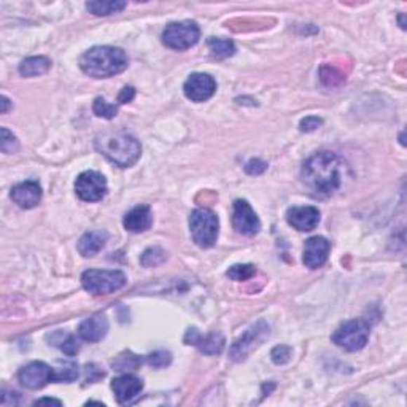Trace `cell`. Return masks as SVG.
Instances as JSON below:
<instances>
[{
    "mask_svg": "<svg viewBox=\"0 0 407 407\" xmlns=\"http://www.w3.org/2000/svg\"><path fill=\"white\" fill-rule=\"evenodd\" d=\"M166 261V251L159 247H152L143 251L140 262L145 267H154Z\"/></svg>",
    "mask_w": 407,
    "mask_h": 407,
    "instance_id": "cell-28",
    "label": "cell"
},
{
    "mask_svg": "<svg viewBox=\"0 0 407 407\" xmlns=\"http://www.w3.org/2000/svg\"><path fill=\"white\" fill-rule=\"evenodd\" d=\"M79 364L72 360H59L55 368V380L53 382H74L79 379Z\"/></svg>",
    "mask_w": 407,
    "mask_h": 407,
    "instance_id": "cell-25",
    "label": "cell"
},
{
    "mask_svg": "<svg viewBox=\"0 0 407 407\" xmlns=\"http://www.w3.org/2000/svg\"><path fill=\"white\" fill-rule=\"evenodd\" d=\"M286 221H288L290 226L301 232L314 231L320 223V211L312 206L291 207L286 212Z\"/></svg>",
    "mask_w": 407,
    "mask_h": 407,
    "instance_id": "cell-16",
    "label": "cell"
},
{
    "mask_svg": "<svg viewBox=\"0 0 407 407\" xmlns=\"http://www.w3.org/2000/svg\"><path fill=\"white\" fill-rule=\"evenodd\" d=\"M44 404H55V406H62V401L55 399V398H41L37 399L34 403V406H44Z\"/></svg>",
    "mask_w": 407,
    "mask_h": 407,
    "instance_id": "cell-37",
    "label": "cell"
},
{
    "mask_svg": "<svg viewBox=\"0 0 407 407\" xmlns=\"http://www.w3.org/2000/svg\"><path fill=\"white\" fill-rule=\"evenodd\" d=\"M333 342L347 352H358L366 347L369 340V325L366 320H349L340 325L333 334Z\"/></svg>",
    "mask_w": 407,
    "mask_h": 407,
    "instance_id": "cell-6",
    "label": "cell"
},
{
    "mask_svg": "<svg viewBox=\"0 0 407 407\" xmlns=\"http://www.w3.org/2000/svg\"><path fill=\"white\" fill-rule=\"evenodd\" d=\"M56 334H58L59 339L48 338V339H51L53 345L59 347V349H61L67 356H74V355H76V353H79L80 344L75 336H72V334H65L62 331H56Z\"/></svg>",
    "mask_w": 407,
    "mask_h": 407,
    "instance_id": "cell-26",
    "label": "cell"
},
{
    "mask_svg": "<svg viewBox=\"0 0 407 407\" xmlns=\"http://www.w3.org/2000/svg\"><path fill=\"white\" fill-rule=\"evenodd\" d=\"M399 24H401V27L406 29V24H404V15H401V16H399Z\"/></svg>",
    "mask_w": 407,
    "mask_h": 407,
    "instance_id": "cell-39",
    "label": "cell"
},
{
    "mask_svg": "<svg viewBox=\"0 0 407 407\" xmlns=\"http://www.w3.org/2000/svg\"><path fill=\"white\" fill-rule=\"evenodd\" d=\"M291 353L293 349L288 345H277L275 349H272L271 352V358L275 364H285L290 361L291 358Z\"/></svg>",
    "mask_w": 407,
    "mask_h": 407,
    "instance_id": "cell-32",
    "label": "cell"
},
{
    "mask_svg": "<svg viewBox=\"0 0 407 407\" xmlns=\"http://www.w3.org/2000/svg\"><path fill=\"white\" fill-rule=\"evenodd\" d=\"M189 231L197 247H213L220 232V221L217 213L207 207L196 208L189 215Z\"/></svg>",
    "mask_w": 407,
    "mask_h": 407,
    "instance_id": "cell-4",
    "label": "cell"
},
{
    "mask_svg": "<svg viewBox=\"0 0 407 407\" xmlns=\"http://www.w3.org/2000/svg\"><path fill=\"white\" fill-rule=\"evenodd\" d=\"M93 110L95 115L105 119H112L118 115V105L109 104V102H107L104 98H98L94 100Z\"/></svg>",
    "mask_w": 407,
    "mask_h": 407,
    "instance_id": "cell-29",
    "label": "cell"
},
{
    "mask_svg": "<svg viewBox=\"0 0 407 407\" xmlns=\"http://www.w3.org/2000/svg\"><path fill=\"white\" fill-rule=\"evenodd\" d=\"M329 250H331V243L328 239L321 236H314L305 241L302 262L305 267L309 269H319L328 261Z\"/></svg>",
    "mask_w": 407,
    "mask_h": 407,
    "instance_id": "cell-13",
    "label": "cell"
},
{
    "mask_svg": "<svg viewBox=\"0 0 407 407\" xmlns=\"http://www.w3.org/2000/svg\"><path fill=\"white\" fill-rule=\"evenodd\" d=\"M267 169V163H265L262 159H250L247 164H245V172L250 173V175H260Z\"/></svg>",
    "mask_w": 407,
    "mask_h": 407,
    "instance_id": "cell-34",
    "label": "cell"
},
{
    "mask_svg": "<svg viewBox=\"0 0 407 407\" xmlns=\"http://www.w3.org/2000/svg\"><path fill=\"white\" fill-rule=\"evenodd\" d=\"M126 8V2L121 0H98V2H88L86 10L89 13H93L95 16H109L115 15L123 11Z\"/></svg>",
    "mask_w": 407,
    "mask_h": 407,
    "instance_id": "cell-22",
    "label": "cell"
},
{
    "mask_svg": "<svg viewBox=\"0 0 407 407\" xmlns=\"http://www.w3.org/2000/svg\"><path fill=\"white\" fill-rule=\"evenodd\" d=\"M142 364V358L135 355L133 352H123L112 361V366L118 373H131V371H137Z\"/></svg>",
    "mask_w": 407,
    "mask_h": 407,
    "instance_id": "cell-24",
    "label": "cell"
},
{
    "mask_svg": "<svg viewBox=\"0 0 407 407\" xmlns=\"http://www.w3.org/2000/svg\"><path fill=\"white\" fill-rule=\"evenodd\" d=\"M208 50H211L212 56L217 59H226L234 56L236 53V45L232 40L227 39H220V37H212L207 41Z\"/></svg>",
    "mask_w": 407,
    "mask_h": 407,
    "instance_id": "cell-23",
    "label": "cell"
},
{
    "mask_svg": "<svg viewBox=\"0 0 407 407\" xmlns=\"http://www.w3.org/2000/svg\"><path fill=\"white\" fill-rule=\"evenodd\" d=\"M232 226L242 236H256L260 232L261 221L247 201L237 199L232 206Z\"/></svg>",
    "mask_w": 407,
    "mask_h": 407,
    "instance_id": "cell-9",
    "label": "cell"
},
{
    "mask_svg": "<svg viewBox=\"0 0 407 407\" xmlns=\"http://www.w3.org/2000/svg\"><path fill=\"white\" fill-rule=\"evenodd\" d=\"M153 225V212L148 206H137L124 215L123 226L129 232H143Z\"/></svg>",
    "mask_w": 407,
    "mask_h": 407,
    "instance_id": "cell-19",
    "label": "cell"
},
{
    "mask_svg": "<svg viewBox=\"0 0 407 407\" xmlns=\"http://www.w3.org/2000/svg\"><path fill=\"white\" fill-rule=\"evenodd\" d=\"M256 274V269L253 265H234L226 271V275L234 282H245L253 277Z\"/></svg>",
    "mask_w": 407,
    "mask_h": 407,
    "instance_id": "cell-27",
    "label": "cell"
},
{
    "mask_svg": "<svg viewBox=\"0 0 407 407\" xmlns=\"http://www.w3.org/2000/svg\"><path fill=\"white\" fill-rule=\"evenodd\" d=\"M10 107H11L10 99L7 98V95H2V113H4V115L10 110Z\"/></svg>",
    "mask_w": 407,
    "mask_h": 407,
    "instance_id": "cell-38",
    "label": "cell"
},
{
    "mask_svg": "<svg viewBox=\"0 0 407 407\" xmlns=\"http://www.w3.org/2000/svg\"><path fill=\"white\" fill-rule=\"evenodd\" d=\"M80 69L93 79H110L128 69V56L116 46H94L80 58Z\"/></svg>",
    "mask_w": 407,
    "mask_h": 407,
    "instance_id": "cell-2",
    "label": "cell"
},
{
    "mask_svg": "<svg viewBox=\"0 0 407 407\" xmlns=\"http://www.w3.org/2000/svg\"><path fill=\"white\" fill-rule=\"evenodd\" d=\"M81 285L91 295H110L126 285V275L121 271L89 269L81 275Z\"/></svg>",
    "mask_w": 407,
    "mask_h": 407,
    "instance_id": "cell-5",
    "label": "cell"
},
{
    "mask_svg": "<svg viewBox=\"0 0 407 407\" xmlns=\"http://www.w3.org/2000/svg\"><path fill=\"white\" fill-rule=\"evenodd\" d=\"M183 340L187 345H196L197 349L202 353H206V355H220L226 344L225 336L221 333L215 331L207 334V336H202L196 328H188Z\"/></svg>",
    "mask_w": 407,
    "mask_h": 407,
    "instance_id": "cell-12",
    "label": "cell"
},
{
    "mask_svg": "<svg viewBox=\"0 0 407 407\" xmlns=\"http://www.w3.org/2000/svg\"><path fill=\"white\" fill-rule=\"evenodd\" d=\"M171 361H172V353L167 350H156V352L149 353V355L147 356V363L149 364V366H153L156 369L169 366Z\"/></svg>",
    "mask_w": 407,
    "mask_h": 407,
    "instance_id": "cell-31",
    "label": "cell"
},
{
    "mask_svg": "<svg viewBox=\"0 0 407 407\" xmlns=\"http://www.w3.org/2000/svg\"><path fill=\"white\" fill-rule=\"evenodd\" d=\"M109 333V320L105 315L95 314L83 320L79 326V336L86 342H99Z\"/></svg>",
    "mask_w": 407,
    "mask_h": 407,
    "instance_id": "cell-18",
    "label": "cell"
},
{
    "mask_svg": "<svg viewBox=\"0 0 407 407\" xmlns=\"http://www.w3.org/2000/svg\"><path fill=\"white\" fill-rule=\"evenodd\" d=\"M75 193L85 202L102 201L107 194V180L95 171L81 172L75 180Z\"/></svg>",
    "mask_w": 407,
    "mask_h": 407,
    "instance_id": "cell-8",
    "label": "cell"
},
{
    "mask_svg": "<svg viewBox=\"0 0 407 407\" xmlns=\"http://www.w3.org/2000/svg\"><path fill=\"white\" fill-rule=\"evenodd\" d=\"M107 241H109V234L105 231H89L86 234H83V237L79 241V248L80 255L85 256V258H91V256H95L99 251L105 247Z\"/></svg>",
    "mask_w": 407,
    "mask_h": 407,
    "instance_id": "cell-20",
    "label": "cell"
},
{
    "mask_svg": "<svg viewBox=\"0 0 407 407\" xmlns=\"http://www.w3.org/2000/svg\"><path fill=\"white\" fill-rule=\"evenodd\" d=\"M323 124V119L319 116H305L301 119V123H299V129L302 131V133H314L320 128Z\"/></svg>",
    "mask_w": 407,
    "mask_h": 407,
    "instance_id": "cell-33",
    "label": "cell"
},
{
    "mask_svg": "<svg viewBox=\"0 0 407 407\" xmlns=\"http://www.w3.org/2000/svg\"><path fill=\"white\" fill-rule=\"evenodd\" d=\"M41 194L44 193H41L40 183L34 180L18 183L10 191L11 201H13L16 206H20L21 208H26V211L39 206L41 201Z\"/></svg>",
    "mask_w": 407,
    "mask_h": 407,
    "instance_id": "cell-17",
    "label": "cell"
},
{
    "mask_svg": "<svg viewBox=\"0 0 407 407\" xmlns=\"http://www.w3.org/2000/svg\"><path fill=\"white\" fill-rule=\"evenodd\" d=\"M51 69V61L46 56H32L24 59L20 64V74L22 76H39Z\"/></svg>",
    "mask_w": 407,
    "mask_h": 407,
    "instance_id": "cell-21",
    "label": "cell"
},
{
    "mask_svg": "<svg viewBox=\"0 0 407 407\" xmlns=\"http://www.w3.org/2000/svg\"><path fill=\"white\" fill-rule=\"evenodd\" d=\"M201 39V29L194 21L172 22L164 29L163 44L171 50L183 51L194 46Z\"/></svg>",
    "mask_w": 407,
    "mask_h": 407,
    "instance_id": "cell-7",
    "label": "cell"
},
{
    "mask_svg": "<svg viewBox=\"0 0 407 407\" xmlns=\"http://www.w3.org/2000/svg\"><path fill=\"white\" fill-rule=\"evenodd\" d=\"M215 91H217V81L212 75L202 72L191 74L183 85V93L191 102H206L212 98Z\"/></svg>",
    "mask_w": 407,
    "mask_h": 407,
    "instance_id": "cell-11",
    "label": "cell"
},
{
    "mask_svg": "<svg viewBox=\"0 0 407 407\" xmlns=\"http://www.w3.org/2000/svg\"><path fill=\"white\" fill-rule=\"evenodd\" d=\"M269 333V325L265 320H260L256 325H253L251 328H248L247 331H245L241 338H239L234 344H232L231 350H229V355L234 361H242L245 360V356H247V353L250 352L253 344L258 340L262 334Z\"/></svg>",
    "mask_w": 407,
    "mask_h": 407,
    "instance_id": "cell-15",
    "label": "cell"
},
{
    "mask_svg": "<svg viewBox=\"0 0 407 407\" xmlns=\"http://www.w3.org/2000/svg\"><path fill=\"white\" fill-rule=\"evenodd\" d=\"M105 375L104 371H100L95 364H88L86 366V380L88 384H94V382H98L99 379Z\"/></svg>",
    "mask_w": 407,
    "mask_h": 407,
    "instance_id": "cell-35",
    "label": "cell"
},
{
    "mask_svg": "<svg viewBox=\"0 0 407 407\" xmlns=\"http://www.w3.org/2000/svg\"><path fill=\"white\" fill-rule=\"evenodd\" d=\"M349 166L333 152H319L305 159L301 169V178L316 196H333L342 188Z\"/></svg>",
    "mask_w": 407,
    "mask_h": 407,
    "instance_id": "cell-1",
    "label": "cell"
},
{
    "mask_svg": "<svg viewBox=\"0 0 407 407\" xmlns=\"http://www.w3.org/2000/svg\"><path fill=\"white\" fill-rule=\"evenodd\" d=\"M135 98V88L133 86H124L121 93L118 94V104H129Z\"/></svg>",
    "mask_w": 407,
    "mask_h": 407,
    "instance_id": "cell-36",
    "label": "cell"
},
{
    "mask_svg": "<svg viewBox=\"0 0 407 407\" xmlns=\"http://www.w3.org/2000/svg\"><path fill=\"white\" fill-rule=\"evenodd\" d=\"M95 148L118 167H133L140 159L142 147L135 137L124 133L102 134L95 139Z\"/></svg>",
    "mask_w": 407,
    "mask_h": 407,
    "instance_id": "cell-3",
    "label": "cell"
},
{
    "mask_svg": "<svg viewBox=\"0 0 407 407\" xmlns=\"http://www.w3.org/2000/svg\"><path fill=\"white\" fill-rule=\"evenodd\" d=\"M18 379L29 390H40L55 380V369L44 361H32L20 369Z\"/></svg>",
    "mask_w": 407,
    "mask_h": 407,
    "instance_id": "cell-10",
    "label": "cell"
},
{
    "mask_svg": "<svg viewBox=\"0 0 407 407\" xmlns=\"http://www.w3.org/2000/svg\"><path fill=\"white\" fill-rule=\"evenodd\" d=\"M112 390L115 393V398L119 404H129L143 390V382L134 374L124 373L112 380Z\"/></svg>",
    "mask_w": 407,
    "mask_h": 407,
    "instance_id": "cell-14",
    "label": "cell"
},
{
    "mask_svg": "<svg viewBox=\"0 0 407 407\" xmlns=\"http://www.w3.org/2000/svg\"><path fill=\"white\" fill-rule=\"evenodd\" d=\"M18 148H20V142H18L16 135L13 133H10L7 128L0 129V149L5 154L16 153Z\"/></svg>",
    "mask_w": 407,
    "mask_h": 407,
    "instance_id": "cell-30",
    "label": "cell"
}]
</instances>
